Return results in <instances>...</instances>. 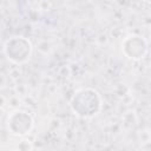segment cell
I'll return each instance as SVG.
<instances>
[{
  "mask_svg": "<svg viewBox=\"0 0 151 151\" xmlns=\"http://www.w3.org/2000/svg\"><path fill=\"white\" fill-rule=\"evenodd\" d=\"M70 105L74 114L83 118H90L96 116L100 110L101 99L96 90L81 88L74 93Z\"/></svg>",
  "mask_w": 151,
  "mask_h": 151,
  "instance_id": "cell-1",
  "label": "cell"
},
{
  "mask_svg": "<svg viewBox=\"0 0 151 151\" xmlns=\"http://www.w3.org/2000/svg\"><path fill=\"white\" fill-rule=\"evenodd\" d=\"M4 50L7 58L11 61L20 64L29 59L32 52V45L31 41L24 37H13L6 41Z\"/></svg>",
  "mask_w": 151,
  "mask_h": 151,
  "instance_id": "cell-2",
  "label": "cell"
},
{
  "mask_svg": "<svg viewBox=\"0 0 151 151\" xmlns=\"http://www.w3.org/2000/svg\"><path fill=\"white\" fill-rule=\"evenodd\" d=\"M33 126L32 117L25 111H15L8 117V129L14 134H26Z\"/></svg>",
  "mask_w": 151,
  "mask_h": 151,
  "instance_id": "cell-3",
  "label": "cell"
},
{
  "mask_svg": "<svg viewBox=\"0 0 151 151\" xmlns=\"http://www.w3.org/2000/svg\"><path fill=\"white\" fill-rule=\"evenodd\" d=\"M123 51L130 59H142L146 51V42L139 35H130L125 39L123 45Z\"/></svg>",
  "mask_w": 151,
  "mask_h": 151,
  "instance_id": "cell-4",
  "label": "cell"
}]
</instances>
